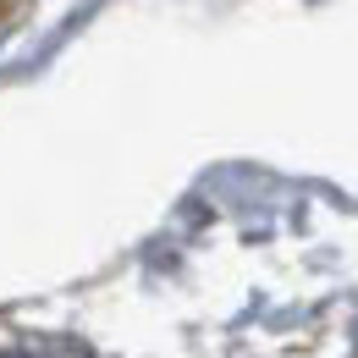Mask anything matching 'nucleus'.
<instances>
[{
    "label": "nucleus",
    "instance_id": "1",
    "mask_svg": "<svg viewBox=\"0 0 358 358\" xmlns=\"http://www.w3.org/2000/svg\"><path fill=\"white\" fill-rule=\"evenodd\" d=\"M0 358H28V353H0Z\"/></svg>",
    "mask_w": 358,
    "mask_h": 358
}]
</instances>
